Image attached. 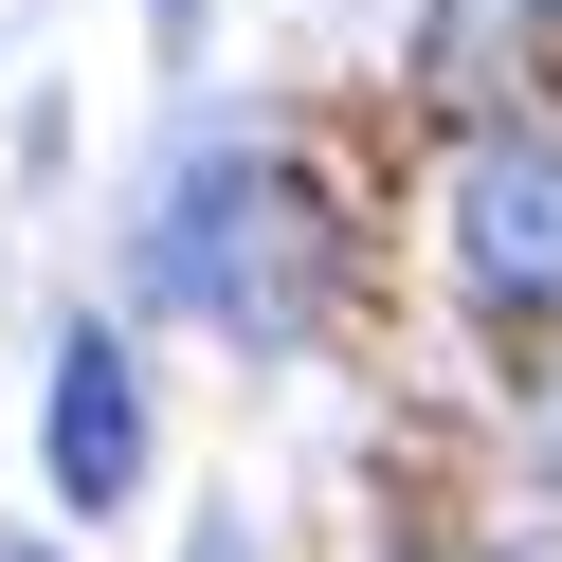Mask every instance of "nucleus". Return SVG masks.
Masks as SVG:
<instances>
[{"mask_svg": "<svg viewBox=\"0 0 562 562\" xmlns=\"http://www.w3.org/2000/svg\"><path fill=\"white\" fill-rule=\"evenodd\" d=\"M453 272L508 345L562 327V127H472L453 146Z\"/></svg>", "mask_w": 562, "mask_h": 562, "instance_id": "nucleus-2", "label": "nucleus"}, {"mask_svg": "<svg viewBox=\"0 0 562 562\" xmlns=\"http://www.w3.org/2000/svg\"><path fill=\"white\" fill-rule=\"evenodd\" d=\"M417 74H436V91H508V74H562V0H436Z\"/></svg>", "mask_w": 562, "mask_h": 562, "instance_id": "nucleus-4", "label": "nucleus"}, {"mask_svg": "<svg viewBox=\"0 0 562 562\" xmlns=\"http://www.w3.org/2000/svg\"><path fill=\"white\" fill-rule=\"evenodd\" d=\"M37 453H55V508H127V490H146V363H127V327H74V345H55Z\"/></svg>", "mask_w": 562, "mask_h": 562, "instance_id": "nucleus-3", "label": "nucleus"}, {"mask_svg": "<svg viewBox=\"0 0 562 562\" xmlns=\"http://www.w3.org/2000/svg\"><path fill=\"white\" fill-rule=\"evenodd\" d=\"M0 562H55V544H0Z\"/></svg>", "mask_w": 562, "mask_h": 562, "instance_id": "nucleus-6", "label": "nucleus"}, {"mask_svg": "<svg viewBox=\"0 0 562 562\" xmlns=\"http://www.w3.org/2000/svg\"><path fill=\"white\" fill-rule=\"evenodd\" d=\"M417 562H472V544H417Z\"/></svg>", "mask_w": 562, "mask_h": 562, "instance_id": "nucleus-7", "label": "nucleus"}, {"mask_svg": "<svg viewBox=\"0 0 562 562\" xmlns=\"http://www.w3.org/2000/svg\"><path fill=\"white\" fill-rule=\"evenodd\" d=\"M182 562H236V526H200V544H182Z\"/></svg>", "mask_w": 562, "mask_h": 562, "instance_id": "nucleus-5", "label": "nucleus"}, {"mask_svg": "<svg viewBox=\"0 0 562 562\" xmlns=\"http://www.w3.org/2000/svg\"><path fill=\"white\" fill-rule=\"evenodd\" d=\"M127 272H146L164 308H200L218 345H308V308H327V200L272 146H200L182 182H164V218H146Z\"/></svg>", "mask_w": 562, "mask_h": 562, "instance_id": "nucleus-1", "label": "nucleus"}]
</instances>
